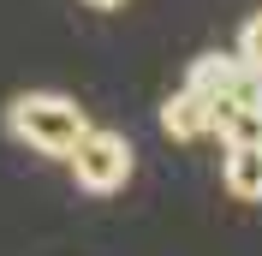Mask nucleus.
<instances>
[{"label": "nucleus", "instance_id": "1", "mask_svg": "<svg viewBox=\"0 0 262 256\" xmlns=\"http://www.w3.org/2000/svg\"><path fill=\"white\" fill-rule=\"evenodd\" d=\"M6 131H12V143L36 149V155L66 161L78 149V137L90 131V113L72 96H60V90H30V96H18L6 108Z\"/></svg>", "mask_w": 262, "mask_h": 256}, {"label": "nucleus", "instance_id": "2", "mask_svg": "<svg viewBox=\"0 0 262 256\" xmlns=\"http://www.w3.org/2000/svg\"><path fill=\"white\" fill-rule=\"evenodd\" d=\"M66 161H72L78 191H90V197L119 191V185L131 179V167H137V155H131V143H125V131H107V125H90Z\"/></svg>", "mask_w": 262, "mask_h": 256}, {"label": "nucleus", "instance_id": "3", "mask_svg": "<svg viewBox=\"0 0 262 256\" xmlns=\"http://www.w3.org/2000/svg\"><path fill=\"white\" fill-rule=\"evenodd\" d=\"M238 72H245V60H238V54L209 48V54H196V60L185 66V90H196L203 101H221L232 83H238Z\"/></svg>", "mask_w": 262, "mask_h": 256}, {"label": "nucleus", "instance_id": "4", "mask_svg": "<svg viewBox=\"0 0 262 256\" xmlns=\"http://www.w3.org/2000/svg\"><path fill=\"white\" fill-rule=\"evenodd\" d=\"M209 113H214V101H203L196 90H179V96L161 101V131L173 143H196V137H209Z\"/></svg>", "mask_w": 262, "mask_h": 256}, {"label": "nucleus", "instance_id": "5", "mask_svg": "<svg viewBox=\"0 0 262 256\" xmlns=\"http://www.w3.org/2000/svg\"><path fill=\"white\" fill-rule=\"evenodd\" d=\"M221 185L238 203H262V143H227L221 155Z\"/></svg>", "mask_w": 262, "mask_h": 256}, {"label": "nucleus", "instance_id": "6", "mask_svg": "<svg viewBox=\"0 0 262 256\" xmlns=\"http://www.w3.org/2000/svg\"><path fill=\"white\" fill-rule=\"evenodd\" d=\"M209 137H221V143H262V113H250V108L221 96L214 113H209Z\"/></svg>", "mask_w": 262, "mask_h": 256}, {"label": "nucleus", "instance_id": "7", "mask_svg": "<svg viewBox=\"0 0 262 256\" xmlns=\"http://www.w3.org/2000/svg\"><path fill=\"white\" fill-rule=\"evenodd\" d=\"M227 101H238V108L262 113V66H245V72H238V83L227 90Z\"/></svg>", "mask_w": 262, "mask_h": 256}, {"label": "nucleus", "instance_id": "8", "mask_svg": "<svg viewBox=\"0 0 262 256\" xmlns=\"http://www.w3.org/2000/svg\"><path fill=\"white\" fill-rule=\"evenodd\" d=\"M232 54H238L245 66H262V12L245 18V30H238V48H232Z\"/></svg>", "mask_w": 262, "mask_h": 256}, {"label": "nucleus", "instance_id": "9", "mask_svg": "<svg viewBox=\"0 0 262 256\" xmlns=\"http://www.w3.org/2000/svg\"><path fill=\"white\" fill-rule=\"evenodd\" d=\"M83 6H96V12H114V6H125V0H83Z\"/></svg>", "mask_w": 262, "mask_h": 256}]
</instances>
